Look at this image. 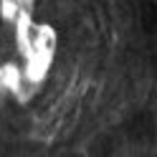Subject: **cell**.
<instances>
[{"mask_svg": "<svg viewBox=\"0 0 157 157\" xmlns=\"http://www.w3.org/2000/svg\"><path fill=\"white\" fill-rule=\"evenodd\" d=\"M53 48H56L53 28L51 25H36L31 56L25 58V78H31V81L38 84L46 76L48 66H51V58H53Z\"/></svg>", "mask_w": 157, "mask_h": 157, "instance_id": "1", "label": "cell"}, {"mask_svg": "<svg viewBox=\"0 0 157 157\" xmlns=\"http://www.w3.org/2000/svg\"><path fill=\"white\" fill-rule=\"evenodd\" d=\"M21 78H23L21 71H18V66H13V63H8V66L0 68V84L8 86V89H13V91L18 94V99L25 101V99H28V94L21 89Z\"/></svg>", "mask_w": 157, "mask_h": 157, "instance_id": "2", "label": "cell"}]
</instances>
